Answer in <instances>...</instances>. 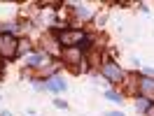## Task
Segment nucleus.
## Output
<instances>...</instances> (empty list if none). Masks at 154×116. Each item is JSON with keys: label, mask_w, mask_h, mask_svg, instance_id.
Returning a JSON list of instances; mask_svg holds the SVG:
<instances>
[{"label": "nucleus", "mask_w": 154, "mask_h": 116, "mask_svg": "<svg viewBox=\"0 0 154 116\" xmlns=\"http://www.w3.org/2000/svg\"><path fill=\"white\" fill-rule=\"evenodd\" d=\"M77 14H79V16H89V12L84 10V7H77Z\"/></svg>", "instance_id": "11"}, {"label": "nucleus", "mask_w": 154, "mask_h": 116, "mask_svg": "<svg viewBox=\"0 0 154 116\" xmlns=\"http://www.w3.org/2000/svg\"><path fill=\"white\" fill-rule=\"evenodd\" d=\"M0 54L5 58H14L19 54V42L12 35H0Z\"/></svg>", "instance_id": "1"}, {"label": "nucleus", "mask_w": 154, "mask_h": 116, "mask_svg": "<svg viewBox=\"0 0 154 116\" xmlns=\"http://www.w3.org/2000/svg\"><path fill=\"white\" fill-rule=\"evenodd\" d=\"M147 116H154V105L149 107V109H147Z\"/></svg>", "instance_id": "13"}, {"label": "nucleus", "mask_w": 154, "mask_h": 116, "mask_svg": "<svg viewBox=\"0 0 154 116\" xmlns=\"http://www.w3.org/2000/svg\"><path fill=\"white\" fill-rule=\"evenodd\" d=\"M82 39H84V33H82V30H61V33H58V42L68 49H72V44L82 42Z\"/></svg>", "instance_id": "2"}, {"label": "nucleus", "mask_w": 154, "mask_h": 116, "mask_svg": "<svg viewBox=\"0 0 154 116\" xmlns=\"http://www.w3.org/2000/svg\"><path fill=\"white\" fill-rule=\"evenodd\" d=\"M45 88L61 93V91H66V81H63V79H49V84H45Z\"/></svg>", "instance_id": "7"}, {"label": "nucleus", "mask_w": 154, "mask_h": 116, "mask_svg": "<svg viewBox=\"0 0 154 116\" xmlns=\"http://www.w3.org/2000/svg\"><path fill=\"white\" fill-rule=\"evenodd\" d=\"M105 97H107V100H115V102H122V97L117 95L115 91H107V93H105Z\"/></svg>", "instance_id": "8"}, {"label": "nucleus", "mask_w": 154, "mask_h": 116, "mask_svg": "<svg viewBox=\"0 0 154 116\" xmlns=\"http://www.w3.org/2000/svg\"><path fill=\"white\" fill-rule=\"evenodd\" d=\"M140 93H143L145 100H154V79L149 77L140 79Z\"/></svg>", "instance_id": "4"}, {"label": "nucleus", "mask_w": 154, "mask_h": 116, "mask_svg": "<svg viewBox=\"0 0 154 116\" xmlns=\"http://www.w3.org/2000/svg\"><path fill=\"white\" fill-rule=\"evenodd\" d=\"M107 116H122V112H112V114H107Z\"/></svg>", "instance_id": "14"}, {"label": "nucleus", "mask_w": 154, "mask_h": 116, "mask_svg": "<svg viewBox=\"0 0 154 116\" xmlns=\"http://www.w3.org/2000/svg\"><path fill=\"white\" fill-rule=\"evenodd\" d=\"M103 74H105L110 81H122V79H124V72H122L119 65H115V63H105V65H103Z\"/></svg>", "instance_id": "3"}, {"label": "nucleus", "mask_w": 154, "mask_h": 116, "mask_svg": "<svg viewBox=\"0 0 154 116\" xmlns=\"http://www.w3.org/2000/svg\"><path fill=\"white\" fill-rule=\"evenodd\" d=\"M61 58H63L66 63H70V65H77V63H79V58H82V54L72 47V49H63V51H61Z\"/></svg>", "instance_id": "5"}, {"label": "nucleus", "mask_w": 154, "mask_h": 116, "mask_svg": "<svg viewBox=\"0 0 154 116\" xmlns=\"http://www.w3.org/2000/svg\"><path fill=\"white\" fill-rule=\"evenodd\" d=\"M138 109H140V112H147V100H140V102H138Z\"/></svg>", "instance_id": "10"}, {"label": "nucleus", "mask_w": 154, "mask_h": 116, "mask_svg": "<svg viewBox=\"0 0 154 116\" xmlns=\"http://www.w3.org/2000/svg\"><path fill=\"white\" fill-rule=\"evenodd\" d=\"M54 105H56V107H61V109H66V107H68L66 102H63V100H56V102H54Z\"/></svg>", "instance_id": "12"}, {"label": "nucleus", "mask_w": 154, "mask_h": 116, "mask_svg": "<svg viewBox=\"0 0 154 116\" xmlns=\"http://www.w3.org/2000/svg\"><path fill=\"white\" fill-rule=\"evenodd\" d=\"M45 63H47V56H45V54H30L28 56L30 68H45Z\"/></svg>", "instance_id": "6"}, {"label": "nucleus", "mask_w": 154, "mask_h": 116, "mask_svg": "<svg viewBox=\"0 0 154 116\" xmlns=\"http://www.w3.org/2000/svg\"><path fill=\"white\" fill-rule=\"evenodd\" d=\"M28 49H30V44L26 42V39H23V42H19V51H21V54H26Z\"/></svg>", "instance_id": "9"}]
</instances>
